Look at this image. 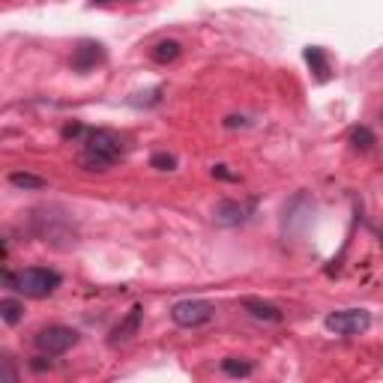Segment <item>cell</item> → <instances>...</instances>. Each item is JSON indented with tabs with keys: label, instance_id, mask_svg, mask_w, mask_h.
Wrapping results in <instances>:
<instances>
[{
	"label": "cell",
	"instance_id": "obj_1",
	"mask_svg": "<svg viewBox=\"0 0 383 383\" xmlns=\"http://www.w3.org/2000/svg\"><path fill=\"white\" fill-rule=\"evenodd\" d=\"M120 153H123L120 135H114L111 129H90L84 135V150L78 156V165L84 171H108L120 159Z\"/></svg>",
	"mask_w": 383,
	"mask_h": 383
},
{
	"label": "cell",
	"instance_id": "obj_2",
	"mask_svg": "<svg viewBox=\"0 0 383 383\" xmlns=\"http://www.w3.org/2000/svg\"><path fill=\"white\" fill-rule=\"evenodd\" d=\"M4 281L15 294H25L33 300H42V297H51L54 290L60 288V273L58 269H48V267H27L21 273H4Z\"/></svg>",
	"mask_w": 383,
	"mask_h": 383
},
{
	"label": "cell",
	"instance_id": "obj_3",
	"mask_svg": "<svg viewBox=\"0 0 383 383\" xmlns=\"http://www.w3.org/2000/svg\"><path fill=\"white\" fill-rule=\"evenodd\" d=\"M33 344H36L39 354H45V356H60V354L69 351V347L78 344V332L72 326L54 323V326H45V330H39L33 335Z\"/></svg>",
	"mask_w": 383,
	"mask_h": 383
},
{
	"label": "cell",
	"instance_id": "obj_4",
	"mask_svg": "<svg viewBox=\"0 0 383 383\" xmlns=\"http://www.w3.org/2000/svg\"><path fill=\"white\" fill-rule=\"evenodd\" d=\"M213 302L207 300H180L171 309V321L177 326H186V330H195V326H204L213 321Z\"/></svg>",
	"mask_w": 383,
	"mask_h": 383
},
{
	"label": "cell",
	"instance_id": "obj_5",
	"mask_svg": "<svg viewBox=\"0 0 383 383\" xmlns=\"http://www.w3.org/2000/svg\"><path fill=\"white\" fill-rule=\"evenodd\" d=\"M371 326V314L365 309H347V311H335L326 318V330L335 335H359Z\"/></svg>",
	"mask_w": 383,
	"mask_h": 383
},
{
	"label": "cell",
	"instance_id": "obj_6",
	"mask_svg": "<svg viewBox=\"0 0 383 383\" xmlns=\"http://www.w3.org/2000/svg\"><path fill=\"white\" fill-rule=\"evenodd\" d=\"M99 63H105V48L93 39L78 42V48L72 51V69L75 72H93Z\"/></svg>",
	"mask_w": 383,
	"mask_h": 383
},
{
	"label": "cell",
	"instance_id": "obj_7",
	"mask_svg": "<svg viewBox=\"0 0 383 383\" xmlns=\"http://www.w3.org/2000/svg\"><path fill=\"white\" fill-rule=\"evenodd\" d=\"M141 318H144V309L132 306V311L114 326V332H111V344H126L129 339H135L138 330H141Z\"/></svg>",
	"mask_w": 383,
	"mask_h": 383
},
{
	"label": "cell",
	"instance_id": "obj_8",
	"mask_svg": "<svg viewBox=\"0 0 383 383\" xmlns=\"http://www.w3.org/2000/svg\"><path fill=\"white\" fill-rule=\"evenodd\" d=\"M243 309L249 311L255 321H267V323H278V321H281V311L273 306V302H264V300L246 297V300H243Z\"/></svg>",
	"mask_w": 383,
	"mask_h": 383
},
{
	"label": "cell",
	"instance_id": "obj_9",
	"mask_svg": "<svg viewBox=\"0 0 383 383\" xmlns=\"http://www.w3.org/2000/svg\"><path fill=\"white\" fill-rule=\"evenodd\" d=\"M213 216H216L219 224H228L231 228V224H240L246 219V210H243V204H236V201H219Z\"/></svg>",
	"mask_w": 383,
	"mask_h": 383
},
{
	"label": "cell",
	"instance_id": "obj_10",
	"mask_svg": "<svg viewBox=\"0 0 383 383\" xmlns=\"http://www.w3.org/2000/svg\"><path fill=\"white\" fill-rule=\"evenodd\" d=\"M180 51H183V45H180L177 39H162V42H156L150 48V58L165 66V63H174L180 58Z\"/></svg>",
	"mask_w": 383,
	"mask_h": 383
},
{
	"label": "cell",
	"instance_id": "obj_11",
	"mask_svg": "<svg viewBox=\"0 0 383 383\" xmlns=\"http://www.w3.org/2000/svg\"><path fill=\"white\" fill-rule=\"evenodd\" d=\"M306 63L311 66V72L318 75L321 81L330 78V60H326V51L321 48V45H311V48H306Z\"/></svg>",
	"mask_w": 383,
	"mask_h": 383
},
{
	"label": "cell",
	"instance_id": "obj_12",
	"mask_svg": "<svg viewBox=\"0 0 383 383\" xmlns=\"http://www.w3.org/2000/svg\"><path fill=\"white\" fill-rule=\"evenodd\" d=\"M347 141H351L354 150H371L375 147V132L368 126H354L351 135H347Z\"/></svg>",
	"mask_w": 383,
	"mask_h": 383
},
{
	"label": "cell",
	"instance_id": "obj_13",
	"mask_svg": "<svg viewBox=\"0 0 383 383\" xmlns=\"http://www.w3.org/2000/svg\"><path fill=\"white\" fill-rule=\"evenodd\" d=\"M0 318H4L9 326H15L21 318H25V306H21L18 300H13V297L0 300Z\"/></svg>",
	"mask_w": 383,
	"mask_h": 383
},
{
	"label": "cell",
	"instance_id": "obj_14",
	"mask_svg": "<svg viewBox=\"0 0 383 383\" xmlns=\"http://www.w3.org/2000/svg\"><path fill=\"white\" fill-rule=\"evenodd\" d=\"M222 371L228 377H249L255 365L252 363H246V359H236V356H228V359H222Z\"/></svg>",
	"mask_w": 383,
	"mask_h": 383
},
{
	"label": "cell",
	"instance_id": "obj_15",
	"mask_svg": "<svg viewBox=\"0 0 383 383\" xmlns=\"http://www.w3.org/2000/svg\"><path fill=\"white\" fill-rule=\"evenodd\" d=\"M9 183H13L15 189H30V192L45 189V180L36 177V174H27V171H13L9 174Z\"/></svg>",
	"mask_w": 383,
	"mask_h": 383
},
{
	"label": "cell",
	"instance_id": "obj_16",
	"mask_svg": "<svg viewBox=\"0 0 383 383\" xmlns=\"http://www.w3.org/2000/svg\"><path fill=\"white\" fill-rule=\"evenodd\" d=\"M150 168H156V171H174V168H177V156H171V153H153Z\"/></svg>",
	"mask_w": 383,
	"mask_h": 383
},
{
	"label": "cell",
	"instance_id": "obj_17",
	"mask_svg": "<svg viewBox=\"0 0 383 383\" xmlns=\"http://www.w3.org/2000/svg\"><path fill=\"white\" fill-rule=\"evenodd\" d=\"M0 365H4V375H0V380H4V383H15V380H18V375H15V365H13V359H9V356H4V359H0Z\"/></svg>",
	"mask_w": 383,
	"mask_h": 383
},
{
	"label": "cell",
	"instance_id": "obj_18",
	"mask_svg": "<svg viewBox=\"0 0 383 383\" xmlns=\"http://www.w3.org/2000/svg\"><path fill=\"white\" fill-rule=\"evenodd\" d=\"M84 126H81V123H69V126H63V138L66 141H75V138H84Z\"/></svg>",
	"mask_w": 383,
	"mask_h": 383
},
{
	"label": "cell",
	"instance_id": "obj_19",
	"mask_svg": "<svg viewBox=\"0 0 383 383\" xmlns=\"http://www.w3.org/2000/svg\"><path fill=\"white\" fill-rule=\"evenodd\" d=\"M213 177H219V180H236V174L228 171V165H216V168H213Z\"/></svg>",
	"mask_w": 383,
	"mask_h": 383
},
{
	"label": "cell",
	"instance_id": "obj_20",
	"mask_svg": "<svg viewBox=\"0 0 383 383\" xmlns=\"http://www.w3.org/2000/svg\"><path fill=\"white\" fill-rule=\"evenodd\" d=\"M30 365L36 368V371H45V368H51V359H48V363H45L42 356H36V359H33V363H30Z\"/></svg>",
	"mask_w": 383,
	"mask_h": 383
},
{
	"label": "cell",
	"instance_id": "obj_21",
	"mask_svg": "<svg viewBox=\"0 0 383 383\" xmlns=\"http://www.w3.org/2000/svg\"><path fill=\"white\" fill-rule=\"evenodd\" d=\"M224 126H228V129H234V126H243V117H228V120H224Z\"/></svg>",
	"mask_w": 383,
	"mask_h": 383
},
{
	"label": "cell",
	"instance_id": "obj_22",
	"mask_svg": "<svg viewBox=\"0 0 383 383\" xmlns=\"http://www.w3.org/2000/svg\"><path fill=\"white\" fill-rule=\"evenodd\" d=\"M93 4H108V0H93Z\"/></svg>",
	"mask_w": 383,
	"mask_h": 383
},
{
	"label": "cell",
	"instance_id": "obj_23",
	"mask_svg": "<svg viewBox=\"0 0 383 383\" xmlns=\"http://www.w3.org/2000/svg\"><path fill=\"white\" fill-rule=\"evenodd\" d=\"M380 117H383V114H380Z\"/></svg>",
	"mask_w": 383,
	"mask_h": 383
}]
</instances>
